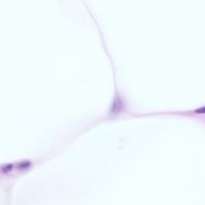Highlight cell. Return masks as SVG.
<instances>
[{
  "label": "cell",
  "mask_w": 205,
  "mask_h": 205,
  "mask_svg": "<svg viewBox=\"0 0 205 205\" xmlns=\"http://www.w3.org/2000/svg\"><path fill=\"white\" fill-rule=\"evenodd\" d=\"M195 112H196V113H205V106L201 107V108L196 109V110H195Z\"/></svg>",
  "instance_id": "obj_3"
},
{
  "label": "cell",
  "mask_w": 205,
  "mask_h": 205,
  "mask_svg": "<svg viewBox=\"0 0 205 205\" xmlns=\"http://www.w3.org/2000/svg\"><path fill=\"white\" fill-rule=\"evenodd\" d=\"M31 166V162L28 160H25V161H22V162H20L18 164V168L19 169H28V168Z\"/></svg>",
  "instance_id": "obj_1"
},
{
  "label": "cell",
  "mask_w": 205,
  "mask_h": 205,
  "mask_svg": "<svg viewBox=\"0 0 205 205\" xmlns=\"http://www.w3.org/2000/svg\"><path fill=\"white\" fill-rule=\"evenodd\" d=\"M13 168V165H11V164H10V165H7V166H4L2 168V171L3 172H8L9 170H11Z\"/></svg>",
  "instance_id": "obj_2"
}]
</instances>
